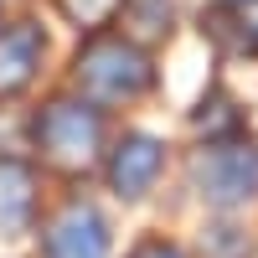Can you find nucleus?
I'll return each instance as SVG.
<instances>
[{
	"instance_id": "nucleus-14",
	"label": "nucleus",
	"mask_w": 258,
	"mask_h": 258,
	"mask_svg": "<svg viewBox=\"0 0 258 258\" xmlns=\"http://www.w3.org/2000/svg\"><path fill=\"white\" fill-rule=\"evenodd\" d=\"M222 6H243V0H222Z\"/></svg>"
},
{
	"instance_id": "nucleus-12",
	"label": "nucleus",
	"mask_w": 258,
	"mask_h": 258,
	"mask_svg": "<svg viewBox=\"0 0 258 258\" xmlns=\"http://www.w3.org/2000/svg\"><path fill=\"white\" fill-rule=\"evenodd\" d=\"M207 253H217V258H248V232L232 227V222L207 227Z\"/></svg>"
},
{
	"instance_id": "nucleus-4",
	"label": "nucleus",
	"mask_w": 258,
	"mask_h": 258,
	"mask_svg": "<svg viewBox=\"0 0 258 258\" xmlns=\"http://www.w3.org/2000/svg\"><path fill=\"white\" fill-rule=\"evenodd\" d=\"M109 243H114L109 238V217L83 197H73L62 207L52 217V227H47V238H41L47 258H109Z\"/></svg>"
},
{
	"instance_id": "nucleus-11",
	"label": "nucleus",
	"mask_w": 258,
	"mask_h": 258,
	"mask_svg": "<svg viewBox=\"0 0 258 258\" xmlns=\"http://www.w3.org/2000/svg\"><path fill=\"white\" fill-rule=\"evenodd\" d=\"M124 11L135 16V26L145 36H165L170 31V16H176V0H124Z\"/></svg>"
},
{
	"instance_id": "nucleus-3",
	"label": "nucleus",
	"mask_w": 258,
	"mask_h": 258,
	"mask_svg": "<svg viewBox=\"0 0 258 258\" xmlns=\"http://www.w3.org/2000/svg\"><path fill=\"white\" fill-rule=\"evenodd\" d=\"M191 181H197V197L217 212H232V207L253 202L258 197V145H243V140L212 145L207 155H197Z\"/></svg>"
},
{
	"instance_id": "nucleus-7",
	"label": "nucleus",
	"mask_w": 258,
	"mask_h": 258,
	"mask_svg": "<svg viewBox=\"0 0 258 258\" xmlns=\"http://www.w3.org/2000/svg\"><path fill=\"white\" fill-rule=\"evenodd\" d=\"M36 217V170L16 155H0V238H21Z\"/></svg>"
},
{
	"instance_id": "nucleus-6",
	"label": "nucleus",
	"mask_w": 258,
	"mask_h": 258,
	"mask_svg": "<svg viewBox=\"0 0 258 258\" xmlns=\"http://www.w3.org/2000/svg\"><path fill=\"white\" fill-rule=\"evenodd\" d=\"M41 57H47V36H41L36 21H16V26L0 31V98L26 88L41 73Z\"/></svg>"
},
{
	"instance_id": "nucleus-13",
	"label": "nucleus",
	"mask_w": 258,
	"mask_h": 258,
	"mask_svg": "<svg viewBox=\"0 0 258 258\" xmlns=\"http://www.w3.org/2000/svg\"><path fill=\"white\" fill-rule=\"evenodd\" d=\"M129 258H186L176 243H170V238H145L135 253H129Z\"/></svg>"
},
{
	"instance_id": "nucleus-1",
	"label": "nucleus",
	"mask_w": 258,
	"mask_h": 258,
	"mask_svg": "<svg viewBox=\"0 0 258 258\" xmlns=\"http://www.w3.org/2000/svg\"><path fill=\"white\" fill-rule=\"evenodd\" d=\"M73 78H78L83 98H93V103H135L155 88V62H150V52L140 41L98 31L78 47Z\"/></svg>"
},
{
	"instance_id": "nucleus-5",
	"label": "nucleus",
	"mask_w": 258,
	"mask_h": 258,
	"mask_svg": "<svg viewBox=\"0 0 258 258\" xmlns=\"http://www.w3.org/2000/svg\"><path fill=\"white\" fill-rule=\"evenodd\" d=\"M109 186L119 191L124 202H140L150 186L160 181V170H165V145L155 140V135H124L114 150H109Z\"/></svg>"
},
{
	"instance_id": "nucleus-10",
	"label": "nucleus",
	"mask_w": 258,
	"mask_h": 258,
	"mask_svg": "<svg viewBox=\"0 0 258 258\" xmlns=\"http://www.w3.org/2000/svg\"><path fill=\"white\" fill-rule=\"evenodd\" d=\"M57 11L68 16L73 26H83V31H98V26H109L124 11V0H57Z\"/></svg>"
},
{
	"instance_id": "nucleus-9",
	"label": "nucleus",
	"mask_w": 258,
	"mask_h": 258,
	"mask_svg": "<svg viewBox=\"0 0 258 258\" xmlns=\"http://www.w3.org/2000/svg\"><path fill=\"white\" fill-rule=\"evenodd\" d=\"M217 41H227V47L238 52H258V0H243V6H227L217 16H207V26Z\"/></svg>"
},
{
	"instance_id": "nucleus-2",
	"label": "nucleus",
	"mask_w": 258,
	"mask_h": 258,
	"mask_svg": "<svg viewBox=\"0 0 258 258\" xmlns=\"http://www.w3.org/2000/svg\"><path fill=\"white\" fill-rule=\"evenodd\" d=\"M31 140L57 170H88L103 155V114L93 98H52L31 119Z\"/></svg>"
},
{
	"instance_id": "nucleus-8",
	"label": "nucleus",
	"mask_w": 258,
	"mask_h": 258,
	"mask_svg": "<svg viewBox=\"0 0 258 258\" xmlns=\"http://www.w3.org/2000/svg\"><path fill=\"white\" fill-rule=\"evenodd\" d=\"M191 129L207 140V145H222V140H238L243 135V114L227 93H207L197 109H191Z\"/></svg>"
}]
</instances>
